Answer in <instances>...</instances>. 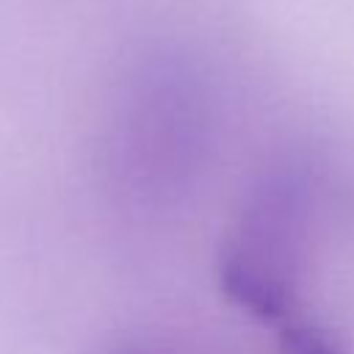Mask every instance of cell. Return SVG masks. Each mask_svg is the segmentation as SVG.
Returning a JSON list of instances; mask_svg holds the SVG:
<instances>
[{
	"label": "cell",
	"mask_w": 354,
	"mask_h": 354,
	"mask_svg": "<svg viewBox=\"0 0 354 354\" xmlns=\"http://www.w3.org/2000/svg\"><path fill=\"white\" fill-rule=\"evenodd\" d=\"M310 235V185L296 169L257 183L221 252V285L263 321L285 318L299 296Z\"/></svg>",
	"instance_id": "1"
},
{
	"label": "cell",
	"mask_w": 354,
	"mask_h": 354,
	"mask_svg": "<svg viewBox=\"0 0 354 354\" xmlns=\"http://www.w3.org/2000/svg\"><path fill=\"white\" fill-rule=\"evenodd\" d=\"M285 351L288 354H337L335 343L315 326H299L293 324L285 332Z\"/></svg>",
	"instance_id": "2"
},
{
	"label": "cell",
	"mask_w": 354,
	"mask_h": 354,
	"mask_svg": "<svg viewBox=\"0 0 354 354\" xmlns=\"http://www.w3.org/2000/svg\"><path fill=\"white\" fill-rule=\"evenodd\" d=\"M105 354H183L180 348L174 346H166V343H152V340H133V343H122Z\"/></svg>",
	"instance_id": "3"
}]
</instances>
